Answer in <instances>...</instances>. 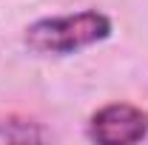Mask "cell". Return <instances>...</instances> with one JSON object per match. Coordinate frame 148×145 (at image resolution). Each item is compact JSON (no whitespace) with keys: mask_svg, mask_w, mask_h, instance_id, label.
I'll list each match as a JSON object with an SVG mask.
<instances>
[{"mask_svg":"<svg viewBox=\"0 0 148 145\" xmlns=\"http://www.w3.org/2000/svg\"><path fill=\"white\" fill-rule=\"evenodd\" d=\"M108 34H111V20L97 9H88V12H77V14L34 20L32 26H26L23 43L34 54L66 57L103 43Z\"/></svg>","mask_w":148,"mask_h":145,"instance_id":"cell-1","label":"cell"},{"mask_svg":"<svg viewBox=\"0 0 148 145\" xmlns=\"http://www.w3.org/2000/svg\"><path fill=\"white\" fill-rule=\"evenodd\" d=\"M88 137L103 145H131L148 137V114L128 103H111L94 111L88 120Z\"/></svg>","mask_w":148,"mask_h":145,"instance_id":"cell-2","label":"cell"},{"mask_svg":"<svg viewBox=\"0 0 148 145\" xmlns=\"http://www.w3.org/2000/svg\"><path fill=\"white\" fill-rule=\"evenodd\" d=\"M49 134L40 122L23 120V117H0V142H43Z\"/></svg>","mask_w":148,"mask_h":145,"instance_id":"cell-3","label":"cell"}]
</instances>
